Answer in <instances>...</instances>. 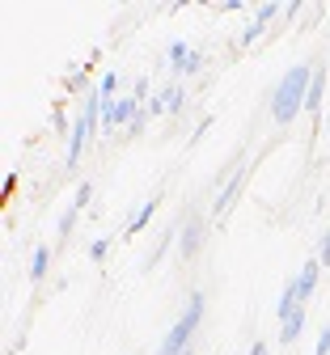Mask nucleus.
I'll return each mask as SVG.
<instances>
[{
	"label": "nucleus",
	"mask_w": 330,
	"mask_h": 355,
	"mask_svg": "<svg viewBox=\"0 0 330 355\" xmlns=\"http://www.w3.org/2000/svg\"><path fill=\"white\" fill-rule=\"evenodd\" d=\"M309 85H313V68H309V64H292L284 76H279V85L271 89V123H275V127H288V123L305 110Z\"/></svg>",
	"instance_id": "f257e3e1"
},
{
	"label": "nucleus",
	"mask_w": 330,
	"mask_h": 355,
	"mask_svg": "<svg viewBox=\"0 0 330 355\" xmlns=\"http://www.w3.org/2000/svg\"><path fill=\"white\" fill-rule=\"evenodd\" d=\"M131 98H135L140 106H145V102H149V76H140V80L131 85Z\"/></svg>",
	"instance_id": "a211bd4d"
},
{
	"label": "nucleus",
	"mask_w": 330,
	"mask_h": 355,
	"mask_svg": "<svg viewBox=\"0 0 330 355\" xmlns=\"http://www.w3.org/2000/svg\"><path fill=\"white\" fill-rule=\"evenodd\" d=\"M76 216H81V211H72V207H68V211L60 216V229H56L60 237H68V233H72V225H76Z\"/></svg>",
	"instance_id": "412c9836"
},
{
	"label": "nucleus",
	"mask_w": 330,
	"mask_h": 355,
	"mask_svg": "<svg viewBox=\"0 0 330 355\" xmlns=\"http://www.w3.org/2000/svg\"><path fill=\"white\" fill-rule=\"evenodd\" d=\"M204 304H208L204 292H191V304H186V313L170 326V334L157 343V355H191V338L204 322Z\"/></svg>",
	"instance_id": "f03ea898"
},
{
	"label": "nucleus",
	"mask_w": 330,
	"mask_h": 355,
	"mask_svg": "<svg viewBox=\"0 0 330 355\" xmlns=\"http://www.w3.org/2000/svg\"><path fill=\"white\" fill-rule=\"evenodd\" d=\"M258 34H263V26H254V21H250V26L242 30V38H238V42H242V47H250V42H258Z\"/></svg>",
	"instance_id": "b1692460"
},
{
	"label": "nucleus",
	"mask_w": 330,
	"mask_h": 355,
	"mask_svg": "<svg viewBox=\"0 0 330 355\" xmlns=\"http://www.w3.org/2000/svg\"><path fill=\"white\" fill-rule=\"evenodd\" d=\"M191 355H195V351H191Z\"/></svg>",
	"instance_id": "7c9ffc66"
},
{
	"label": "nucleus",
	"mask_w": 330,
	"mask_h": 355,
	"mask_svg": "<svg viewBox=\"0 0 330 355\" xmlns=\"http://www.w3.org/2000/svg\"><path fill=\"white\" fill-rule=\"evenodd\" d=\"M165 60H170V68H174V72H182V64L191 60V47H186V42H170V51H165Z\"/></svg>",
	"instance_id": "ddd939ff"
},
{
	"label": "nucleus",
	"mask_w": 330,
	"mask_h": 355,
	"mask_svg": "<svg viewBox=\"0 0 330 355\" xmlns=\"http://www.w3.org/2000/svg\"><path fill=\"white\" fill-rule=\"evenodd\" d=\"M317 279H322V262H317V258H309V262L301 266V271H297V279H288L301 304H305V300L313 296V288H317Z\"/></svg>",
	"instance_id": "0eeeda50"
},
{
	"label": "nucleus",
	"mask_w": 330,
	"mask_h": 355,
	"mask_svg": "<svg viewBox=\"0 0 330 355\" xmlns=\"http://www.w3.org/2000/svg\"><path fill=\"white\" fill-rule=\"evenodd\" d=\"M246 178H250V169H238V173H229V187L216 195V203H212V220H224L229 216V207L238 203V195L246 191Z\"/></svg>",
	"instance_id": "423d86ee"
},
{
	"label": "nucleus",
	"mask_w": 330,
	"mask_h": 355,
	"mask_svg": "<svg viewBox=\"0 0 330 355\" xmlns=\"http://www.w3.org/2000/svg\"><path fill=\"white\" fill-rule=\"evenodd\" d=\"M51 123H56V131H68V136H72V127H68V114H64V110H56Z\"/></svg>",
	"instance_id": "bb28decb"
},
{
	"label": "nucleus",
	"mask_w": 330,
	"mask_h": 355,
	"mask_svg": "<svg viewBox=\"0 0 330 355\" xmlns=\"http://www.w3.org/2000/svg\"><path fill=\"white\" fill-rule=\"evenodd\" d=\"M204 225H208V220H204L199 211H191V216L182 220V229H178V254H182L186 262H191V258L199 254V241H204Z\"/></svg>",
	"instance_id": "39448f33"
},
{
	"label": "nucleus",
	"mask_w": 330,
	"mask_h": 355,
	"mask_svg": "<svg viewBox=\"0 0 330 355\" xmlns=\"http://www.w3.org/2000/svg\"><path fill=\"white\" fill-rule=\"evenodd\" d=\"M145 123H149V114H145V106H140V114H135L131 127H127V136H140V131H145Z\"/></svg>",
	"instance_id": "393cba45"
},
{
	"label": "nucleus",
	"mask_w": 330,
	"mask_h": 355,
	"mask_svg": "<svg viewBox=\"0 0 330 355\" xmlns=\"http://www.w3.org/2000/svg\"><path fill=\"white\" fill-rule=\"evenodd\" d=\"M279 9H284V5H275V0H267V5H258V13H254V26H263L267 30V21L279 13Z\"/></svg>",
	"instance_id": "2eb2a0df"
},
{
	"label": "nucleus",
	"mask_w": 330,
	"mask_h": 355,
	"mask_svg": "<svg viewBox=\"0 0 330 355\" xmlns=\"http://www.w3.org/2000/svg\"><path fill=\"white\" fill-rule=\"evenodd\" d=\"M106 254H110V241H106V237L89 245V258H93V262H106Z\"/></svg>",
	"instance_id": "6ab92c4d"
},
{
	"label": "nucleus",
	"mask_w": 330,
	"mask_h": 355,
	"mask_svg": "<svg viewBox=\"0 0 330 355\" xmlns=\"http://www.w3.org/2000/svg\"><path fill=\"white\" fill-rule=\"evenodd\" d=\"M13 191H17V173L9 169V173H5V182H0V195H5V199H9Z\"/></svg>",
	"instance_id": "a878e982"
},
{
	"label": "nucleus",
	"mask_w": 330,
	"mask_h": 355,
	"mask_svg": "<svg viewBox=\"0 0 330 355\" xmlns=\"http://www.w3.org/2000/svg\"><path fill=\"white\" fill-rule=\"evenodd\" d=\"M89 199H93V187H89V182H81V187H76V195H72V203H68V207H72V211H81V207H85V203H89Z\"/></svg>",
	"instance_id": "dca6fc26"
},
{
	"label": "nucleus",
	"mask_w": 330,
	"mask_h": 355,
	"mask_svg": "<svg viewBox=\"0 0 330 355\" xmlns=\"http://www.w3.org/2000/svg\"><path fill=\"white\" fill-rule=\"evenodd\" d=\"M250 355H271V347H267V343H263V338H258V343H254V347H250Z\"/></svg>",
	"instance_id": "c756f323"
},
{
	"label": "nucleus",
	"mask_w": 330,
	"mask_h": 355,
	"mask_svg": "<svg viewBox=\"0 0 330 355\" xmlns=\"http://www.w3.org/2000/svg\"><path fill=\"white\" fill-rule=\"evenodd\" d=\"M98 94H102V102H115V98H119V72H102Z\"/></svg>",
	"instance_id": "4468645a"
},
{
	"label": "nucleus",
	"mask_w": 330,
	"mask_h": 355,
	"mask_svg": "<svg viewBox=\"0 0 330 355\" xmlns=\"http://www.w3.org/2000/svg\"><path fill=\"white\" fill-rule=\"evenodd\" d=\"M313 355H330V322L322 326V334H317V347H313Z\"/></svg>",
	"instance_id": "5701e85b"
},
{
	"label": "nucleus",
	"mask_w": 330,
	"mask_h": 355,
	"mask_svg": "<svg viewBox=\"0 0 330 355\" xmlns=\"http://www.w3.org/2000/svg\"><path fill=\"white\" fill-rule=\"evenodd\" d=\"M208 127H212V119H204V123H199V127H195V136H191V144H199V140H204V136H208Z\"/></svg>",
	"instance_id": "c85d7f7f"
},
{
	"label": "nucleus",
	"mask_w": 330,
	"mask_h": 355,
	"mask_svg": "<svg viewBox=\"0 0 330 355\" xmlns=\"http://www.w3.org/2000/svg\"><path fill=\"white\" fill-rule=\"evenodd\" d=\"M301 330H305V304H297V313L288 322H279V347H292L301 338Z\"/></svg>",
	"instance_id": "1a4fd4ad"
},
{
	"label": "nucleus",
	"mask_w": 330,
	"mask_h": 355,
	"mask_svg": "<svg viewBox=\"0 0 330 355\" xmlns=\"http://www.w3.org/2000/svg\"><path fill=\"white\" fill-rule=\"evenodd\" d=\"M22 347H26V330H22V334H17V338H13V343H9V347H5V355H17V351H22Z\"/></svg>",
	"instance_id": "cd10ccee"
},
{
	"label": "nucleus",
	"mask_w": 330,
	"mask_h": 355,
	"mask_svg": "<svg viewBox=\"0 0 330 355\" xmlns=\"http://www.w3.org/2000/svg\"><path fill=\"white\" fill-rule=\"evenodd\" d=\"M145 114H149V119H157V114H165V94H153V98L145 102Z\"/></svg>",
	"instance_id": "f3484780"
},
{
	"label": "nucleus",
	"mask_w": 330,
	"mask_h": 355,
	"mask_svg": "<svg viewBox=\"0 0 330 355\" xmlns=\"http://www.w3.org/2000/svg\"><path fill=\"white\" fill-rule=\"evenodd\" d=\"M322 94H326V72H313V85H309V98H305V110H309V119H313V123L322 119Z\"/></svg>",
	"instance_id": "9d476101"
},
{
	"label": "nucleus",
	"mask_w": 330,
	"mask_h": 355,
	"mask_svg": "<svg viewBox=\"0 0 330 355\" xmlns=\"http://www.w3.org/2000/svg\"><path fill=\"white\" fill-rule=\"evenodd\" d=\"M102 94H89L85 98V110H81V119L72 123V136H68V169H76V161H81V153H85V144H89V136L102 127Z\"/></svg>",
	"instance_id": "7ed1b4c3"
},
{
	"label": "nucleus",
	"mask_w": 330,
	"mask_h": 355,
	"mask_svg": "<svg viewBox=\"0 0 330 355\" xmlns=\"http://www.w3.org/2000/svg\"><path fill=\"white\" fill-rule=\"evenodd\" d=\"M157 207H161V199H145V203H140V207H135V216L127 220V237L145 233V229H149V220L157 216Z\"/></svg>",
	"instance_id": "6e6552de"
},
{
	"label": "nucleus",
	"mask_w": 330,
	"mask_h": 355,
	"mask_svg": "<svg viewBox=\"0 0 330 355\" xmlns=\"http://www.w3.org/2000/svg\"><path fill=\"white\" fill-rule=\"evenodd\" d=\"M140 114V102L131 98V94H123V98H115V102H106L102 106V127L106 131H119V127H131V119Z\"/></svg>",
	"instance_id": "20e7f679"
},
{
	"label": "nucleus",
	"mask_w": 330,
	"mask_h": 355,
	"mask_svg": "<svg viewBox=\"0 0 330 355\" xmlns=\"http://www.w3.org/2000/svg\"><path fill=\"white\" fill-rule=\"evenodd\" d=\"M317 262L322 266H330V229L322 233V241H317Z\"/></svg>",
	"instance_id": "4be33fe9"
},
{
	"label": "nucleus",
	"mask_w": 330,
	"mask_h": 355,
	"mask_svg": "<svg viewBox=\"0 0 330 355\" xmlns=\"http://www.w3.org/2000/svg\"><path fill=\"white\" fill-rule=\"evenodd\" d=\"M47 266H51V245H38L34 258H30V279H34V284L47 279Z\"/></svg>",
	"instance_id": "9b49d317"
},
{
	"label": "nucleus",
	"mask_w": 330,
	"mask_h": 355,
	"mask_svg": "<svg viewBox=\"0 0 330 355\" xmlns=\"http://www.w3.org/2000/svg\"><path fill=\"white\" fill-rule=\"evenodd\" d=\"M297 304H301V300H297L292 284H284V292H279V309H275V318H279V322H288V318L297 313Z\"/></svg>",
	"instance_id": "f8f14e48"
},
{
	"label": "nucleus",
	"mask_w": 330,
	"mask_h": 355,
	"mask_svg": "<svg viewBox=\"0 0 330 355\" xmlns=\"http://www.w3.org/2000/svg\"><path fill=\"white\" fill-rule=\"evenodd\" d=\"M199 68H204V55H199V51H191V60L182 64V72H178V76H195Z\"/></svg>",
	"instance_id": "aec40b11"
}]
</instances>
